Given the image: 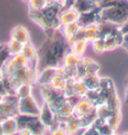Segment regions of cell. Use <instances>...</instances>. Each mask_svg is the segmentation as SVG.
Listing matches in <instances>:
<instances>
[{"label": "cell", "mask_w": 128, "mask_h": 135, "mask_svg": "<svg viewBox=\"0 0 128 135\" xmlns=\"http://www.w3.org/2000/svg\"><path fill=\"white\" fill-rule=\"evenodd\" d=\"M120 31L122 32V34H125V33H128V20L120 26Z\"/></svg>", "instance_id": "obj_6"}, {"label": "cell", "mask_w": 128, "mask_h": 135, "mask_svg": "<svg viewBox=\"0 0 128 135\" xmlns=\"http://www.w3.org/2000/svg\"><path fill=\"white\" fill-rule=\"evenodd\" d=\"M99 12L100 7H96L93 10H90L88 12H84V13H80L79 15V19L78 22L82 27H86L89 25L96 24L99 21Z\"/></svg>", "instance_id": "obj_1"}, {"label": "cell", "mask_w": 128, "mask_h": 135, "mask_svg": "<svg viewBox=\"0 0 128 135\" xmlns=\"http://www.w3.org/2000/svg\"><path fill=\"white\" fill-rule=\"evenodd\" d=\"M121 47H122V48H124L128 52V33L123 34V40H122Z\"/></svg>", "instance_id": "obj_5"}, {"label": "cell", "mask_w": 128, "mask_h": 135, "mask_svg": "<svg viewBox=\"0 0 128 135\" xmlns=\"http://www.w3.org/2000/svg\"><path fill=\"white\" fill-rule=\"evenodd\" d=\"M91 43H92V49H93V51L96 54H102L104 53V52H106L105 42L103 37H97Z\"/></svg>", "instance_id": "obj_4"}, {"label": "cell", "mask_w": 128, "mask_h": 135, "mask_svg": "<svg viewBox=\"0 0 128 135\" xmlns=\"http://www.w3.org/2000/svg\"><path fill=\"white\" fill-rule=\"evenodd\" d=\"M124 101H125V104L128 105V82L125 87V90H124Z\"/></svg>", "instance_id": "obj_7"}, {"label": "cell", "mask_w": 128, "mask_h": 135, "mask_svg": "<svg viewBox=\"0 0 128 135\" xmlns=\"http://www.w3.org/2000/svg\"><path fill=\"white\" fill-rule=\"evenodd\" d=\"M73 7L79 13H84V12H88L98 7V4L96 0H75Z\"/></svg>", "instance_id": "obj_2"}, {"label": "cell", "mask_w": 128, "mask_h": 135, "mask_svg": "<svg viewBox=\"0 0 128 135\" xmlns=\"http://www.w3.org/2000/svg\"><path fill=\"white\" fill-rule=\"evenodd\" d=\"M109 1H111V0H96V2H97L98 6H100V5H102V4H105V3L109 2Z\"/></svg>", "instance_id": "obj_8"}, {"label": "cell", "mask_w": 128, "mask_h": 135, "mask_svg": "<svg viewBox=\"0 0 128 135\" xmlns=\"http://www.w3.org/2000/svg\"><path fill=\"white\" fill-rule=\"evenodd\" d=\"M12 39H14V40L22 44H26L28 43L29 41V34L27 33L26 29L19 26V27H16V28L13 29Z\"/></svg>", "instance_id": "obj_3"}]
</instances>
